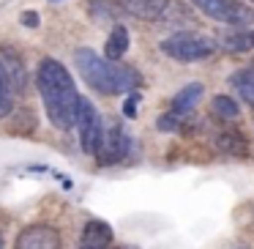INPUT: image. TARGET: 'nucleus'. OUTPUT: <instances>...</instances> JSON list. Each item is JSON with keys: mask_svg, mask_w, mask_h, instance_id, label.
Listing matches in <instances>:
<instances>
[{"mask_svg": "<svg viewBox=\"0 0 254 249\" xmlns=\"http://www.w3.org/2000/svg\"><path fill=\"white\" fill-rule=\"evenodd\" d=\"M36 88L41 93L50 121L61 132H71L77 126V110L82 99L71 80V72L55 58H44L36 69Z\"/></svg>", "mask_w": 254, "mask_h": 249, "instance_id": "nucleus-1", "label": "nucleus"}, {"mask_svg": "<svg viewBox=\"0 0 254 249\" xmlns=\"http://www.w3.org/2000/svg\"><path fill=\"white\" fill-rule=\"evenodd\" d=\"M74 66L79 69L82 80L96 93H104V96L131 93L134 88L142 85V77H139L137 69L123 66L121 61H107V58L96 55L88 47H79L74 52Z\"/></svg>", "mask_w": 254, "mask_h": 249, "instance_id": "nucleus-2", "label": "nucleus"}, {"mask_svg": "<svg viewBox=\"0 0 254 249\" xmlns=\"http://www.w3.org/2000/svg\"><path fill=\"white\" fill-rule=\"evenodd\" d=\"M159 47L167 58H172L178 63H197V61H205V58H210L216 52V41L202 36V33H194V30L172 33Z\"/></svg>", "mask_w": 254, "mask_h": 249, "instance_id": "nucleus-3", "label": "nucleus"}, {"mask_svg": "<svg viewBox=\"0 0 254 249\" xmlns=\"http://www.w3.org/2000/svg\"><path fill=\"white\" fill-rule=\"evenodd\" d=\"M191 3L197 11H202L205 17L221 25H232V28H252L254 25V8L241 0H191Z\"/></svg>", "mask_w": 254, "mask_h": 249, "instance_id": "nucleus-4", "label": "nucleus"}, {"mask_svg": "<svg viewBox=\"0 0 254 249\" xmlns=\"http://www.w3.org/2000/svg\"><path fill=\"white\" fill-rule=\"evenodd\" d=\"M77 129H79V145L88 156H96L101 145V134H104V123H101V112L93 107L90 99H79L77 110Z\"/></svg>", "mask_w": 254, "mask_h": 249, "instance_id": "nucleus-5", "label": "nucleus"}, {"mask_svg": "<svg viewBox=\"0 0 254 249\" xmlns=\"http://www.w3.org/2000/svg\"><path fill=\"white\" fill-rule=\"evenodd\" d=\"M128 134H126V129L123 126H112V129H107L104 134H101V145H99V151H96V156H99V165H104V167H110V165H118V162H123L128 156Z\"/></svg>", "mask_w": 254, "mask_h": 249, "instance_id": "nucleus-6", "label": "nucleus"}, {"mask_svg": "<svg viewBox=\"0 0 254 249\" xmlns=\"http://www.w3.org/2000/svg\"><path fill=\"white\" fill-rule=\"evenodd\" d=\"M61 233L52 225H30L17 236V249H61Z\"/></svg>", "mask_w": 254, "mask_h": 249, "instance_id": "nucleus-7", "label": "nucleus"}, {"mask_svg": "<svg viewBox=\"0 0 254 249\" xmlns=\"http://www.w3.org/2000/svg\"><path fill=\"white\" fill-rule=\"evenodd\" d=\"M121 8L145 22H159V19H167L170 0H121Z\"/></svg>", "mask_w": 254, "mask_h": 249, "instance_id": "nucleus-8", "label": "nucleus"}, {"mask_svg": "<svg viewBox=\"0 0 254 249\" xmlns=\"http://www.w3.org/2000/svg\"><path fill=\"white\" fill-rule=\"evenodd\" d=\"M216 148H219V154L232 156V159H246L249 156V143L238 129H224V132L216 134Z\"/></svg>", "mask_w": 254, "mask_h": 249, "instance_id": "nucleus-9", "label": "nucleus"}, {"mask_svg": "<svg viewBox=\"0 0 254 249\" xmlns=\"http://www.w3.org/2000/svg\"><path fill=\"white\" fill-rule=\"evenodd\" d=\"M112 238H115V233H112V227L107 225V222L90 219L88 225H85V230H82V247H88V249H110Z\"/></svg>", "mask_w": 254, "mask_h": 249, "instance_id": "nucleus-10", "label": "nucleus"}, {"mask_svg": "<svg viewBox=\"0 0 254 249\" xmlns=\"http://www.w3.org/2000/svg\"><path fill=\"white\" fill-rule=\"evenodd\" d=\"M221 50L227 52H252L254 50V30L252 28H235L219 39Z\"/></svg>", "mask_w": 254, "mask_h": 249, "instance_id": "nucleus-11", "label": "nucleus"}, {"mask_svg": "<svg viewBox=\"0 0 254 249\" xmlns=\"http://www.w3.org/2000/svg\"><path fill=\"white\" fill-rule=\"evenodd\" d=\"M202 83H189L186 88H181L175 93V99H172L170 110L172 112H191L194 107H197V101L202 99Z\"/></svg>", "mask_w": 254, "mask_h": 249, "instance_id": "nucleus-12", "label": "nucleus"}, {"mask_svg": "<svg viewBox=\"0 0 254 249\" xmlns=\"http://www.w3.org/2000/svg\"><path fill=\"white\" fill-rule=\"evenodd\" d=\"M128 52V30L123 25H115L107 39V61H121Z\"/></svg>", "mask_w": 254, "mask_h": 249, "instance_id": "nucleus-13", "label": "nucleus"}, {"mask_svg": "<svg viewBox=\"0 0 254 249\" xmlns=\"http://www.w3.org/2000/svg\"><path fill=\"white\" fill-rule=\"evenodd\" d=\"M230 83H232V88L241 93V99L254 110V69H241V72H235Z\"/></svg>", "mask_w": 254, "mask_h": 249, "instance_id": "nucleus-14", "label": "nucleus"}, {"mask_svg": "<svg viewBox=\"0 0 254 249\" xmlns=\"http://www.w3.org/2000/svg\"><path fill=\"white\" fill-rule=\"evenodd\" d=\"M210 112H213L219 121H235V118L241 115L235 99H230V96H224V93L213 96V101H210Z\"/></svg>", "mask_w": 254, "mask_h": 249, "instance_id": "nucleus-15", "label": "nucleus"}, {"mask_svg": "<svg viewBox=\"0 0 254 249\" xmlns=\"http://www.w3.org/2000/svg\"><path fill=\"white\" fill-rule=\"evenodd\" d=\"M11 110H14V88H11L8 74L0 66V118L11 115Z\"/></svg>", "mask_w": 254, "mask_h": 249, "instance_id": "nucleus-16", "label": "nucleus"}, {"mask_svg": "<svg viewBox=\"0 0 254 249\" xmlns=\"http://www.w3.org/2000/svg\"><path fill=\"white\" fill-rule=\"evenodd\" d=\"M137 107H139V93L131 90V93L126 96V101H123V112H126V118H137Z\"/></svg>", "mask_w": 254, "mask_h": 249, "instance_id": "nucleus-17", "label": "nucleus"}, {"mask_svg": "<svg viewBox=\"0 0 254 249\" xmlns=\"http://www.w3.org/2000/svg\"><path fill=\"white\" fill-rule=\"evenodd\" d=\"M19 19H22V25H25V28H39V22H41V17H39L36 11H25Z\"/></svg>", "mask_w": 254, "mask_h": 249, "instance_id": "nucleus-18", "label": "nucleus"}, {"mask_svg": "<svg viewBox=\"0 0 254 249\" xmlns=\"http://www.w3.org/2000/svg\"><path fill=\"white\" fill-rule=\"evenodd\" d=\"M0 249H3V238H0Z\"/></svg>", "mask_w": 254, "mask_h": 249, "instance_id": "nucleus-19", "label": "nucleus"}, {"mask_svg": "<svg viewBox=\"0 0 254 249\" xmlns=\"http://www.w3.org/2000/svg\"><path fill=\"white\" fill-rule=\"evenodd\" d=\"M82 249H88V247H82Z\"/></svg>", "mask_w": 254, "mask_h": 249, "instance_id": "nucleus-20", "label": "nucleus"}]
</instances>
